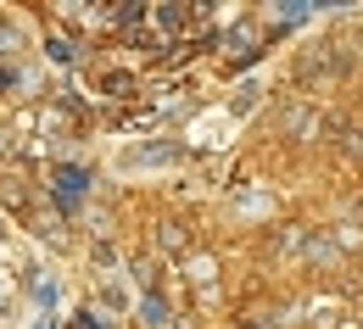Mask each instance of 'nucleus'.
<instances>
[{
	"instance_id": "nucleus-1",
	"label": "nucleus",
	"mask_w": 363,
	"mask_h": 329,
	"mask_svg": "<svg viewBox=\"0 0 363 329\" xmlns=\"http://www.w3.org/2000/svg\"><path fill=\"white\" fill-rule=\"evenodd\" d=\"M190 279H196V284H213V257H196V262H190Z\"/></svg>"
}]
</instances>
